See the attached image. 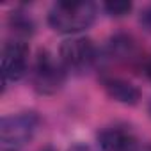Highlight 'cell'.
<instances>
[{
	"mask_svg": "<svg viewBox=\"0 0 151 151\" xmlns=\"http://www.w3.org/2000/svg\"><path fill=\"white\" fill-rule=\"evenodd\" d=\"M96 13L93 2H55L48 11V25L60 34H80L94 23Z\"/></svg>",
	"mask_w": 151,
	"mask_h": 151,
	"instance_id": "1",
	"label": "cell"
},
{
	"mask_svg": "<svg viewBox=\"0 0 151 151\" xmlns=\"http://www.w3.org/2000/svg\"><path fill=\"white\" fill-rule=\"evenodd\" d=\"M66 73L68 69L64 68L60 59L57 60L48 50H39L30 71L32 87L45 96L55 94L66 82Z\"/></svg>",
	"mask_w": 151,
	"mask_h": 151,
	"instance_id": "2",
	"label": "cell"
},
{
	"mask_svg": "<svg viewBox=\"0 0 151 151\" xmlns=\"http://www.w3.org/2000/svg\"><path fill=\"white\" fill-rule=\"evenodd\" d=\"M41 124V119L36 112H20L6 116L0 119V140L2 146L22 147L30 142Z\"/></svg>",
	"mask_w": 151,
	"mask_h": 151,
	"instance_id": "3",
	"label": "cell"
},
{
	"mask_svg": "<svg viewBox=\"0 0 151 151\" xmlns=\"http://www.w3.org/2000/svg\"><path fill=\"white\" fill-rule=\"evenodd\" d=\"M59 59L69 71H86L96 62L98 50L93 39L84 36H73L60 43Z\"/></svg>",
	"mask_w": 151,
	"mask_h": 151,
	"instance_id": "4",
	"label": "cell"
},
{
	"mask_svg": "<svg viewBox=\"0 0 151 151\" xmlns=\"http://www.w3.org/2000/svg\"><path fill=\"white\" fill-rule=\"evenodd\" d=\"M29 45L22 39L7 41L2 48V78L4 84L22 80L29 71Z\"/></svg>",
	"mask_w": 151,
	"mask_h": 151,
	"instance_id": "5",
	"label": "cell"
},
{
	"mask_svg": "<svg viewBox=\"0 0 151 151\" xmlns=\"http://www.w3.org/2000/svg\"><path fill=\"white\" fill-rule=\"evenodd\" d=\"M98 144L101 151H133L137 139L126 126H105L98 133Z\"/></svg>",
	"mask_w": 151,
	"mask_h": 151,
	"instance_id": "6",
	"label": "cell"
},
{
	"mask_svg": "<svg viewBox=\"0 0 151 151\" xmlns=\"http://www.w3.org/2000/svg\"><path fill=\"white\" fill-rule=\"evenodd\" d=\"M103 89L105 93L123 105H137L140 100V91L130 80L121 77H103Z\"/></svg>",
	"mask_w": 151,
	"mask_h": 151,
	"instance_id": "7",
	"label": "cell"
},
{
	"mask_svg": "<svg viewBox=\"0 0 151 151\" xmlns=\"http://www.w3.org/2000/svg\"><path fill=\"white\" fill-rule=\"evenodd\" d=\"M107 53L110 59L128 64V62H133L139 59V45L133 39V36L124 34V32H117L116 36L110 37L109 46H107Z\"/></svg>",
	"mask_w": 151,
	"mask_h": 151,
	"instance_id": "8",
	"label": "cell"
},
{
	"mask_svg": "<svg viewBox=\"0 0 151 151\" xmlns=\"http://www.w3.org/2000/svg\"><path fill=\"white\" fill-rule=\"evenodd\" d=\"M9 27L14 32V39L27 41V37L34 34V22L23 11H13L9 14Z\"/></svg>",
	"mask_w": 151,
	"mask_h": 151,
	"instance_id": "9",
	"label": "cell"
},
{
	"mask_svg": "<svg viewBox=\"0 0 151 151\" xmlns=\"http://www.w3.org/2000/svg\"><path fill=\"white\" fill-rule=\"evenodd\" d=\"M132 9H133V4L128 2V0H114V2H105L103 4V11L109 16H114V18H123Z\"/></svg>",
	"mask_w": 151,
	"mask_h": 151,
	"instance_id": "10",
	"label": "cell"
},
{
	"mask_svg": "<svg viewBox=\"0 0 151 151\" xmlns=\"http://www.w3.org/2000/svg\"><path fill=\"white\" fill-rule=\"evenodd\" d=\"M139 23L142 25V29H144V30L151 32V4H149V6H146V7L140 11Z\"/></svg>",
	"mask_w": 151,
	"mask_h": 151,
	"instance_id": "11",
	"label": "cell"
},
{
	"mask_svg": "<svg viewBox=\"0 0 151 151\" xmlns=\"http://www.w3.org/2000/svg\"><path fill=\"white\" fill-rule=\"evenodd\" d=\"M68 151H93L89 146H86V144H75V146H71Z\"/></svg>",
	"mask_w": 151,
	"mask_h": 151,
	"instance_id": "12",
	"label": "cell"
},
{
	"mask_svg": "<svg viewBox=\"0 0 151 151\" xmlns=\"http://www.w3.org/2000/svg\"><path fill=\"white\" fill-rule=\"evenodd\" d=\"M144 73H146V77L151 80V57L146 60V64H144Z\"/></svg>",
	"mask_w": 151,
	"mask_h": 151,
	"instance_id": "13",
	"label": "cell"
},
{
	"mask_svg": "<svg viewBox=\"0 0 151 151\" xmlns=\"http://www.w3.org/2000/svg\"><path fill=\"white\" fill-rule=\"evenodd\" d=\"M0 151H20L18 147H11V146H2V149Z\"/></svg>",
	"mask_w": 151,
	"mask_h": 151,
	"instance_id": "14",
	"label": "cell"
},
{
	"mask_svg": "<svg viewBox=\"0 0 151 151\" xmlns=\"http://www.w3.org/2000/svg\"><path fill=\"white\" fill-rule=\"evenodd\" d=\"M39 151H57V149H55L53 146H45V147H41Z\"/></svg>",
	"mask_w": 151,
	"mask_h": 151,
	"instance_id": "15",
	"label": "cell"
}]
</instances>
